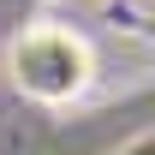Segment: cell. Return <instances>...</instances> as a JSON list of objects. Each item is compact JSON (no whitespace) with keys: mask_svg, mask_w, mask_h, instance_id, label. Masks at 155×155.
Returning <instances> with one entry per match:
<instances>
[{"mask_svg":"<svg viewBox=\"0 0 155 155\" xmlns=\"http://www.w3.org/2000/svg\"><path fill=\"white\" fill-rule=\"evenodd\" d=\"M6 78L36 107H72L96 84V48L72 24H48V18L24 24L18 36L6 42Z\"/></svg>","mask_w":155,"mask_h":155,"instance_id":"obj_1","label":"cell"}]
</instances>
